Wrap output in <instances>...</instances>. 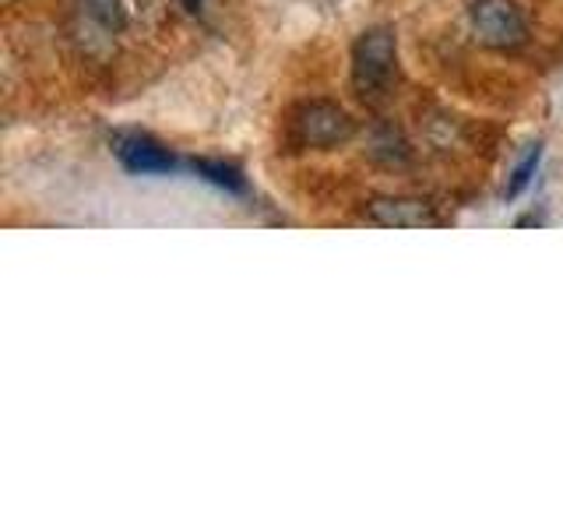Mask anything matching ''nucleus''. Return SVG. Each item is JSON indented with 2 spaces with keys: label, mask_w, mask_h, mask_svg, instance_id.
Segmentation results:
<instances>
[{
  "label": "nucleus",
  "mask_w": 563,
  "mask_h": 528,
  "mask_svg": "<svg viewBox=\"0 0 563 528\" xmlns=\"http://www.w3.org/2000/svg\"><path fill=\"white\" fill-rule=\"evenodd\" d=\"M398 40L391 29H369L352 46V85L360 96H380L395 81Z\"/></svg>",
  "instance_id": "1"
},
{
  "label": "nucleus",
  "mask_w": 563,
  "mask_h": 528,
  "mask_svg": "<svg viewBox=\"0 0 563 528\" xmlns=\"http://www.w3.org/2000/svg\"><path fill=\"white\" fill-rule=\"evenodd\" d=\"M468 18L475 40L489 50H518L528 40L525 14L510 0H475Z\"/></svg>",
  "instance_id": "2"
},
{
  "label": "nucleus",
  "mask_w": 563,
  "mask_h": 528,
  "mask_svg": "<svg viewBox=\"0 0 563 528\" xmlns=\"http://www.w3.org/2000/svg\"><path fill=\"white\" fill-rule=\"evenodd\" d=\"M352 134H356V123H352V117L334 102H310L296 117V138L303 141L307 148L345 145Z\"/></svg>",
  "instance_id": "3"
},
{
  "label": "nucleus",
  "mask_w": 563,
  "mask_h": 528,
  "mask_svg": "<svg viewBox=\"0 0 563 528\" xmlns=\"http://www.w3.org/2000/svg\"><path fill=\"white\" fill-rule=\"evenodd\" d=\"M113 152H117V158H120V166H123V169L141 173V176L176 169L173 152L158 145V141L145 138V134H117Z\"/></svg>",
  "instance_id": "4"
},
{
  "label": "nucleus",
  "mask_w": 563,
  "mask_h": 528,
  "mask_svg": "<svg viewBox=\"0 0 563 528\" xmlns=\"http://www.w3.org/2000/svg\"><path fill=\"white\" fill-rule=\"evenodd\" d=\"M366 216L387 229H422V226L440 222L433 205L419 198H374L366 205Z\"/></svg>",
  "instance_id": "5"
},
{
  "label": "nucleus",
  "mask_w": 563,
  "mask_h": 528,
  "mask_svg": "<svg viewBox=\"0 0 563 528\" xmlns=\"http://www.w3.org/2000/svg\"><path fill=\"white\" fill-rule=\"evenodd\" d=\"M190 169L201 176V180L208 184H216L229 194H243L246 190V180H243V173L236 166H229V163H211V158H194Z\"/></svg>",
  "instance_id": "6"
},
{
  "label": "nucleus",
  "mask_w": 563,
  "mask_h": 528,
  "mask_svg": "<svg viewBox=\"0 0 563 528\" xmlns=\"http://www.w3.org/2000/svg\"><path fill=\"white\" fill-rule=\"evenodd\" d=\"M81 4V14L88 18L92 25H99L102 32H120L123 29V4L120 0H78Z\"/></svg>",
  "instance_id": "7"
},
{
  "label": "nucleus",
  "mask_w": 563,
  "mask_h": 528,
  "mask_svg": "<svg viewBox=\"0 0 563 528\" xmlns=\"http://www.w3.org/2000/svg\"><path fill=\"white\" fill-rule=\"evenodd\" d=\"M539 158H542V145L536 141L532 148L525 152V158L518 163V169L510 173V184H507V198H518V194L532 184V176H536V169H539Z\"/></svg>",
  "instance_id": "8"
},
{
  "label": "nucleus",
  "mask_w": 563,
  "mask_h": 528,
  "mask_svg": "<svg viewBox=\"0 0 563 528\" xmlns=\"http://www.w3.org/2000/svg\"><path fill=\"white\" fill-rule=\"evenodd\" d=\"M184 4H187V11H194V14L201 11V0H184Z\"/></svg>",
  "instance_id": "9"
}]
</instances>
